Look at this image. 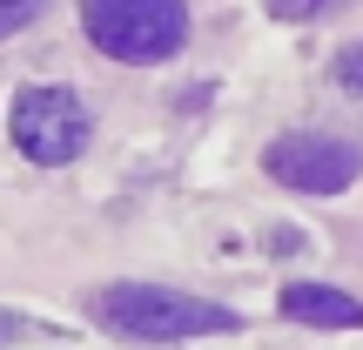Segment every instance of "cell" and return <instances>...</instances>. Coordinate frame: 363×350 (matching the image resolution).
Segmentation results:
<instances>
[{"instance_id": "obj_1", "label": "cell", "mask_w": 363, "mask_h": 350, "mask_svg": "<svg viewBox=\"0 0 363 350\" xmlns=\"http://www.w3.org/2000/svg\"><path fill=\"white\" fill-rule=\"evenodd\" d=\"M88 317L101 330H115V337H135V344H189V337L242 330V317L229 303L189 297V290H169V283H108L88 297Z\"/></svg>"}, {"instance_id": "obj_2", "label": "cell", "mask_w": 363, "mask_h": 350, "mask_svg": "<svg viewBox=\"0 0 363 350\" xmlns=\"http://www.w3.org/2000/svg\"><path fill=\"white\" fill-rule=\"evenodd\" d=\"M81 34L121 67H155L189 40V0H81Z\"/></svg>"}, {"instance_id": "obj_3", "label": "cell", "mask_w": 363, "mask_h": 350, "mask_svg": "<svg viewBox=\"0 0 363 350\" xmlns=\"http://www.w3.org/2000/svg\"><path fill=\"white\" fill-rule=\"evenodd\" d=\"M7 135H13V148H21L34 169H67V162L88 155L94 115H88V102H81L74 88H61V81H34V88L13 94Z\"/></svg>"}, {"instance_id": "obj_4", "label": "cell", "mask_w": 363, "mask_h": 350, "mask_svg": "<svg viewBox=\"0 0 363 350\" xmlns=\"http://www.w3.org/2000/svg\"><path fill=\"white\" fill-rule=\"evenodd\" d=\"M262 175L283 182L289 195H343L363 175V142H350V135H323V128L276 135V142L262 148Z\"/></svg>"}, {"instance_id": "obj_5", "label": "cell", "mask_w": 363, "mask_h": 350, "mask_svg": "<svg viewBox=\"0 0 363 350\" xmlns=\"http://www.w3.org/2000/svg\"><path fill=\"white\" fill-rule=\"evenodd\" d=\"M276 310L289 324H316V330H363V303L337 283H283Z\"/></svg>"}, {"instance_id": "obj_6", "label": "cell", "mask_w": 363, "mask_h": 350, "mask_svg": "<svg viewBox=\"0 0 363 350\" xmlns=\"http://www.w3.org/2000/svg\"><path fill=\"white\" fill-rule=\"evenodd\" d=\"M40 13H48V0H0V40L21 34V27H34Z\"/></svg>"}, {"instance_id": "obj_7", "label": "cell", "mask_w": 363, "mask_h": 350, "mask_svg": "<svg viewBox=\"0 0 363 350\" xmlns=\"http://www.w3.org/2000/svg\"><path fill=\"white\" fill-rule=\"evenodd\" d=\"M330 75H337V88H343V94H357V102H363V40L337 54V67H330Z\"/></svg>"}, {"instance_id": "obj_8", "label": "cell", "mask_w": 363, "mask_h": 350, "mask_svg": "<svg viewBox=\"0 0 363 350\" xmlns=\"http://www.w3.org/2000/svg\"><path fill=\"white\" fill-rule=\"evenodd\" d=\"M330 0H269V13L276 21H310V13H323Z\"/></svg>"}, {"instance_id": "obj_9", "label": "cell", "mask_w": 363, "mask_h": 350, "mask_svg": "<svg viewBox=\"0 0 363 350\" xmlns=\"http://www.w3.org/2000/svg\"><path fill=\"white\" fill-rule=\"evenodd\" d=\"M27 330H34V324H27V317H13V310H0V344H13V337H27Z\"/></svg>"}]
</instances>
